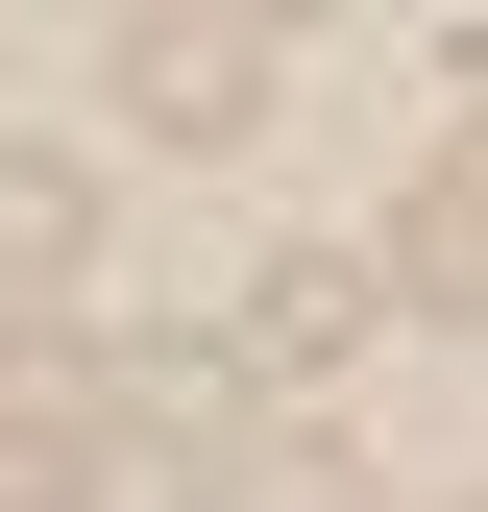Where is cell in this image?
<instances>
[{"instance_id":"1","label":"cell","mask_w":488,"mask_h":512,"mask_svg":"<svg viewBox=\"0 0 488 512\" xmlns=\"http://www.w3.org/2000/svg\"><path fill=\"white\" fill-rule=\"evenodd\" d=\"M98 74H122V122H147V147H244V122H269V74H293V25H244V0H147Z\"/></svg>"},{"instance_id":"2","label":"cell","mask_w":488,"mask_h":512,"mask_svg":"<svg viewBox=\"0 0 488 512\" xmlns=\"http://www.w3.org/2000/svg\"><path fill=\"white\" fill-rule=\"evenodd\" d=\"M366 317H391V293H366L342 244H269V269H244V317H220V366H244V415H269V391L318 415L342 366H366Z\"/></svg>"},{"instance_id":"3","label":"cell","mask_w":488,"mask_h":512,"mask_svg":"<svg viewBox=\"0 0 488 512\" xmlns=\"http://www.w3.org/2000/svg\"><path fill=\"white\" fill-rule=\"evenodd\" d=\"M122 415H98V342H0V512H98Z\"/></svg>"},{"instance_id":"4","label":"cell","mask_w":488,"mask_h":512,"mask_svg":"<svg viewBox=\"0 0 488 512\" xmlns=\"http://www.w3.org/2000/svg\"><path fill=\"white\" fill-rule=\"evenodd\" d=\"M74 293H98V147H0V317L74 342Z\"/></svg>"},{"instance_id":"5","label":"cell","mask_w":488,"mask_h":512,"mask_svg":"<svg viewBox=\"0 0 488 512\" xmlns=\"http://www.w3.org/2000/svg\"><path fill=\"white\" fill-rule=\"evenodd\" d=\"M366 293H415V317H488V122H464V147L391 196V269H366Z\"/></svg>"},{"instance_id":"6","label":"cell","mask_w":488,"mask_h":512,"mask_svg":"<svg viewBox=\"0 0 488 512\" xmlns=\"http://www.w3.org/2000/svg\"><path fill=\"white\" fill-rule=\"evenodd\" d=\"M196 512H366V464H342L318 415H244L220 464H196Z\"/></svg>"}]
</instances>
